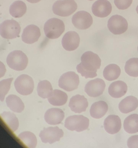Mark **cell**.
Listing matches in <instances>:
<instances>
[{"label": "cell", "mask_w": 138, "mask_h": 148, "mask_svg": "<svg viewBox=\"0 0 138 148\" xmlns=\"http://www.w3.org/2000/svg\"><path fill=\"white\" fill-rule=\"evenodd\" d=\"M81 63L76 67L77 71L86 79L95 77L97 71L101 65V60L96 53L92 51L84 53L81 58Z\"/></svg>", "instance_id": "1"}, {"label": "cell", "mask_w": 138, "mask_h": 148, "mask_svg": "<svg viewBox=\"0 0 138 148\" xmlns=\"http://www.w3.org/2000/svg\"><path fill=\"white\" fill-rule=\"evenodd\" d=\"M46 36L51 39L59 38L64 32L65 26L64 22L59 19L52 18L46 21L44 25Z\"/></svg>", "instance_id": "2"}, {"label": "cell", "mask_w": 138, "mask_h": 148, "mask_svg": "<svg viewBox=\"0 0 138 148\" xmlns=\"http://www.w3.org/2000/svg\"><path fill=\"white\" fill-rule=\"evenodd\" d=\"M28 62L27 56L21 51L12 52L7 58V63L9 67L16 71H21L26 69Z\"/></svg>", "instance_id": "3"}, {"label": "cell", "mask_w": 138, "mask_h": 148, "mask_svg": "<svg viewBox=\"0 0 138 148\" xmlns=\"http://www.w3.org/2000/svg\"><path fill=\"white\" fill-rule=\"evenodd\" d=\"M77 4L74 0H59L55 2L52 7L54 13L61 17H68L77 9Z\"/></svg>", "instance_id": "4"}, {"label": "cell", "mask_w": 138, "mask_h": 148, "mask_svg": "<svg viewBox=\"0 0 138 148\" xmlns=\"http://www.w3.org/2000/svg\"><path fill=\"white\" fill-rule=\"evenodd\" d=\"M89 125V120L82 115H73L67 118L65 126L69 130L81 132L86 130Z\"/></svg>", "instance_id": "5"}, {"label": "cell", "mask_w": 138, "mask_h": 148, "mask_svg": "<svg viewBox=\"0 0 138 148\" xmlns=\"http://www.w3.org/2000/svg\"><path fill=\"white\" fill-rule=\"evenodd\" d=\"M14 85L17 92L21 95L27 96L32 92L34 88V82L30 76L22 74L16 79Z\"/></svg>", "instance_id": "6"}, {"label": "cell", "mask_w": 138, "mask_h": 148, "mask_svg": "<svg viewBox=\"0 0 138 148\" xmlns=\"http://www.w3.org/2000/svg\"><path fill=\"white\" fill-rule=\"evenodd\" d=\"M20 32L19 24L14 20L5 21L1 25V35L4 38H15L19 36Z\"/></svg>", "instance_id": "7"}, {"label": "cell", "mask_w": 138, "mask_h": 148, "mask_svg": "<svg viewBox=\"0 0 138 148\" xmlns=\"http://www.w3.org/2000/svg\"><path fill=\"white\" fill-rule=\"evenodd\" d=\"M79 84V75L74 72L69 71L64 73L59 79V86L67 91H72L76 90Z\"/></svg>", "instance_id": "8"}, {"label": "cell", "mask_w": 138, "mask_h": 148, "mask_svg": "<svg viewBox=\"0 0 138 148\" xmlns=\"http://www.w3.org/2000/svg\"><path fill=\"white\" fill-rule=\"evenodd\" d=\"M128 27V24L126 20L120 15L112 16L108 22V30L115 35L124 33L127 30Z\"/></svg>", "instance_id": "9"}, {"label": "cell", "mask_w": 138, "mask_h": 148, "mask_svg": "<svg viewBox=\"0 0 138 148\" xmlns=\"http://www.w3.org/2000/svg\"><path fill=\"white\" fill-rule=\"evenodd\" d=\"M64 136V132L59 127L44 128L39 134V137L43 143L52 144L59 141Z\"/></svg>", "instance_id": "10"}, {"label": "cell", "mask_w": 138, "mask_h": 148, "mask_svg": "<svg viewBox=\"0 0 138 148\" xmlns=\"http://www.w3.org/2000/svg\"><path fill=\"white\" fill-rule=\"evenodd\" d=\"M72 22L77 29L86 30L89 28L92 24V17L86 11H79L73 16Z\"/></svg>", "instance_id": "11"}, {"label": "cell", "mask_w": 138, "mask_h": 148, "mask_svg": "<svg viewBox=\"0 0 138 148\" xmlns=\"http://www.w3.org/2000/svg\"><path fill=\"white\" fill-rule=\"evenodd\" d=\"M106 88V84L103 79H95L88 82L85 87V91L89 96L96 97L102 95Z\"/></svg>", "instance_id": "12"}, {"label": "cell", "mask_w": 138, "mask_h": 148, "mask_svg": "<svg viewBox=\"0 0 138 148\" xmlns=\"http://www.w3.org/2000/svg\"><path fill=\"white\" fill-rule=\"evenodd\" d=\"M92 10L96 17L105 18L111 14L112 5L108 0H98L92 6Z\"/></svg>", "instance_id": "13"}, {"label": "cell", "mask_w": 138, "mask_h": 148, "mask_svg": "<svg viewBox=\"0 0 138 148\" xmlns=\"http://www.w3.org/2000/svg\"><path fill=\"white\" fill-rule=\"evenodd\" d=\"M80 43V37L75 32H68L62 38L61 44L63 48L68 51H73L76 50Z\"/></svg>", "instance_id": "14"}, {"label": "cell", "mask_w": 138, "mask_h": 148, "mask_svg": "<svg viewBox=\"0 0 138 148\" xmlns=\"http://www.w3.org/2000/svg\"><path fill=\"white\" fill-rule=\"evenodd\" d=\"M41 36L40 30L35 25H29L24 29L22 40L26 44H32L38 41Z\"/></svg>", "instance_id": "15"}, {"label": "cell", "mask_w": 138, "mask_h": 148, "mask_svg": "<svg viewBox=\"0 0 138 148\" xmlns=\"http://www.w3.org/2000/svg\"><path fill=\"white\" fill-rule=\"evenodd\" d=\"M65 117V113L61 109L59 108H51L46 112L45 119L49 125H56L62 122Z\"/></svg>", "instance_id": "16"}, {"label": "cell", "mask_w": 138, "mask_h": 148, "mask_svg": "<svg viewBox=\"0 0 138 148\" xmlns=\"http://www.w3.org/2000/svg\"><path fill=\"white\" fill-rule=\"evenodd\" d=\"M88 105L87 99L80 95H76L72 97L68 105L72 111L79 113L86 111Z\"/></svg>", "instance_id": "17"}, {"label": "cell", "mask_w": 138, "mask_h": 148, "mask_svg": "<svg viewBox=\"0 0 138 148\" xmlns=\"http://www.w3.org/2000/svg\"><path fill=\"white\" fill-rule=\"evenodd\" d=\"M121 120L119 116L115 115L108 116L105 119L104 127L106 131L110 134L118 133L121 128Z\"/></svg>", "instance_id": "18"}, {"label": "cell", "mask_w": 138, "mask_h": 148, "mask_svg": "<svg viewBox=\"0 0 138 148\" xmlns=\"http://www.w3.org/2000/svg\"><path fill=\"white\" fill-rule=\"evenodd\" d=\"M126 84L122 81L113 82L108 88L109 95L115 98H119L123 97L127 91Z\"/></svg>", "instance_id": "19"}, {"label": "cell", "mask_w": 138, "mask_h": 148, "mask_svg": "<svg viewBox=\"0 0 138 148\" xmlns=\"http://www.w3.org/2000/svg\"><path fill=\"white\" fill-rule=\"evenodd\" d=\"M138 106V99L133 96H130L122 99L119 104L121 112L128 113L136 110Z\"/></svg>", "instance_id": "20"}, {"label": "cell", "mask_w": 138, "mask_h": 148, "mask_svg": "<svg viewBox=\"0 0 138 148\" xmlns=\"http://www.w3.org/2000/svg\"><path fill=\"white\" fill-rule=\"evenodd\" d=\"M108 110V106L106 102L99 101L94 103L90 110L91 116L94 118L100 119L105 116Z\"/></svg>", "instance_id": "21"}, {"label": "cell", "mask_w": 138, "mask_h": 148, "mask_svg": "<svg viewBox=\"0 0 138 148\" xmlns=\"http://www.w3.org/2000/svg\"><path fill=\"white\" fill-rule=\"evenodd\" d=\"M6 103L8 107L12 111L20 113L24 110L25 105L21 99L16 95L11 94L7 97Z\"/></svg>", "instance_id": "22"}, {"label": "cell", "mask_w": 138, "mask_h": 148, "mask_svg": "<svg viewBox=\"0 0 138 148\" xmlns=\"http://www.w3.org/2000/svg\"><path fill=\"white\" fill-rule=\"evenodd\" d=\"M4 124L12 132H15L19 127V121L16 115L11 112H4L1 114Z\"/></svg>", "instance_id": "23"}, {"label": "cell", "mask_w": 138, "mask_h": 148, "mask_svg": "<svg viewBox=\"0 0 138 148\" xmlns=\"http://www.w3.org/2000/svg\"><path fill=\"white\" fill-rule=\"evenodd\" d=\"M48 101L52 105L61 106L64 105L68 100V96L66 93L59 90H53L49 97Z\"/></svg>", "instance_id": "24"}, {"label": "cell", "mask_w": 138, "mask_h": 148, "mask_svg": "<svg viewBox=\"0 0 138 148\" xmlns=\"http://www.w3.org/2000/svg\"><path fill=\"white\" fill-rule=\"evenodd\" d=\"M20 142L26 147L35 148L37 144L36 136L31 132L26 131L21 133L18 136Z\"/></svg>", "instance_id": "25"}, {"label": "cell", "mask_w": 138, "mask_h": 148, "mask_svg": "<svg viewBox=\"0 0 138 148\" xmlns=\"http://www.w3.org/2000/svg\"><path fill=\"white\" fill-rule=\"evenodd\" d=\"M124 129L126 132L130 134L138 132V114L129 115L124 120Z\"/></svg>", "instance_id": "26"}, {"label": "cell", "mask_w": 138, "mask_h": 148, "mask_svg": "<svg viewBox=\"0 0 138 148\" xmlns=\"http://www.w3.org/2000/svg\"><path fill=\"white\" fill-rule=\"evenodd\" d=\"M121 73L120 67L115 64H111L106 66L103 71V76L108 81L117 79Z\"/></svg>", "instance_id": "27"}, {"label": "cell", "mask_w": 138, "mask_h": 148, "mask_svg": "<svg viewBox=\"0 0 138 148\" xmlns=\"http://www.w3.org/2000/svg\"><path fill=\"white\" fill-rule=\"evenodd\" d=\"M27 7L23 1H17L12 3L10 7L9 12L12 17L19 18L22 17L26 12Z\"/></svg>", "instance_id": "28"}, {"label": "cell", "mask_w": 138, "mask_h": 148, "mask_svg": "<svg viewBox=\"0 0 138 148\" xmlns=\"http://www.w3.org/2000/svg\"><path fill=\"white\" fill-rule=\"evenodd\" d=\"M38 95L42 98H48L53 91L51 83L47 80H41L39 82L37 87Z\"/></svg>", "instance_id": "29"}, {"label": "cell", "mask_w": 138, "mask_h": 148, "mask_svg": "<svg viewBox=\"0 0 138 148\" xmlns=\"http://www.w3.org/2000/svg\"><path fill=\"white\" fill-rule=\"evenodd\" d=\"M126 73L132 77H138V58H132L128 60L125 66Z\"/></svg>", "instance_id": "30"}, {"label": "cell", "mask_w": 138, "mask_h": 148, "mask_svg": "<svg viewBox=\"0 0 138 148\" xmlns=\"http://www.w3.org/2000/svg\"><path fill=\"white\" fill-rule=\"evenodd\" d=\"M13 78L3 79L0 83V97L1 101H3L5 96L8 93L10 89L11 85Z\"/></svg>", "instance_id": "31"}, {"label": "cell", "mask_w": 138, "mask_h": 148, "mask_svg": "<svg viewBox=\"0 0 138 148\" xmlns=\"http://www.w3.org/2000/svg\"><path fill=\"white\" fill-rule=\"evenodd\" d=\"M133 0H114L116 7L119 10H126L131 6Z\"/></svg>", "instance_id": "32"}, {"label": "cell", "mask_w": 138, "mask_h": 148, "mask_svg": "<svg viewBox=\"0 0 138 148\" xmlns=\"http://www.w3.org/2000/svg\"><path fill=\"white\" fill-rule=\"evenodd\" d=\"M127 145L129 148H138V135H135L128 139Z\"/></svg>", "instance_id": "33"}, {"label": "cell", "mask_w": 138, "mask_h": 148, "mask_svg": "<svg viewBox=\"0 0 138 148\" xmlns=\"http://www.w3.org/2000/svg\"><path fill=\"white\" fill-rule=\"evenodd\" d=\"M1 66H2V72H1V77H2L4 76V74H5V73L6 72V69L3 63L1 62Z\"/></svg>", "instance_id": "34"}, {"label": "cell", "mask_w": 138, "mask_h": 148, "mask_svg": "<svg viewBox=\"0 0 138 148\" xmlns=\"http://www.w3.org/2000/svg\"><path fill=\"white\" fill-rule=\"evenodd\" d=\"M26 1L31 3H36L39 2L41 0H26Z\"/></svg>", "instance_id": "35"}, {"label": "cell", "mask_w": 138, "mask_h": 148, "mask_svg": "<svg viewBox=\"0 0 138 148\" xmlns=\"http://www.w3.org/2000/svg\"><path fill=\"white\" fill-rule=\"evenodd\" d=\"M136 12H137V14H138V6H137V7H136Z\"/></svg>", "instance_id": "36"}, {"label": "cell", "mask_w": 138, "mask_h": 148, "mask_svg": "<svg viewBox=\"0 0 138 148\" xmlns=\"http://www.w3.org/2000/svg\"><path fill=\"white\" fill-rule=\"evenodd\" d=\"M89 1H93V0H89Z\"/></svg>", "instance_id": "37"}, {"label": "cell", "mask_w": 138, "mask_h": 148, "mask_svg": "<svg viewBox=\"0 0 138 148\" xmlns=\"http://www.w3.org/2000/svg\"></svg>", "instance_id": "38"}]
</instances>
